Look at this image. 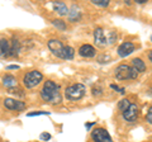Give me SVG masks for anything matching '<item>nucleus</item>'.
Listing matches in <instances>:
<instances>
[{"label": "nucleus", "instance_id": "obj_1", "mask_svg": "<svg viewBox=\"0 0 152 142\" xmlns=\"http://www.w3.org/2000/svg\"><path fill=\"white\" fill-rule=\"evenodd\" d=\"M41 98L47 103L60 104L62 102L61 93H60V85L56 84L55 81H52V80H47L41 90Z\"/></svg>", "mask_w": 152, "mask_h": 142}, {"label": "nucleus", "instance_id": "obj_2", "mask_svg": "<svg viewBox=\"0 0 152 142\" xmlns=\"http://www.w3.org/2000/svg\"><path fill=\"white\" fill-rule=\"evenodd\" d=\"M117 38H118V36L115 32H109L105 36V33H104V31L100 27H98L94 31V42H95V45L98 47H100V48H104V47H107V46L113 45L114 42L117 41Z\"/></svg>", "mask_w": 152, "mask_h": 142}, {"label": "nucleus", "instance_id": "obj_3", "mask_svg": "<svg viewBox=\"0 0 152 142\" xmlns=\"http://www.w3.org/2000/svg\"><path fill=\"white\" fill-rule=\"evenodd\" d=\"M85 91H86V88L83 84H74V85H70L69 88H66L65 97L67 100L76 102V100H80L85 95Z\"/></svg>", "mask_w": 152, "mask_h": 142}, {"label": "nucleus", "instance_id": "obj_4", "mask_svg": "<svg viewBox=\"0 0 152 142\" xmlns=\"http://www.w3.org/2000/svg\"><path fill=\"white\" fill-rule=\"evenodd\" d=\"M42 79H43V75H42L39 71H37V70L29 71V72L23 78V84H24V86L27 89H33L42 81Z\"/></svg>", "mask_w": 152, "mask_h": 142}, {"label": "nucleus", "instance_id": "obj_5", "mask_svg": "<svg viewBox=\"0 0 152 142\" xmlns=\"http://www.w3.org/2000/svg\"><path fill=\"white\" fill-rule=\"evenodd\" d=\"M91 138L94 142H113L110 135L108 133V131L105 128H95L91 132Z\"/></svg>", "mask_w": 152, "mask_h": 142}, {"label": "nucleus", "instance_id": "obj_6", "mask_svg": "<svg viewBox=\"0 0 152 142\" xmlns=\"http://www.w3.org/2000/svg\"><path fill=\"white\" fill-rule=\"evenodd\" d=\"M4 107L9 111H17V112H22L26 109V103L22 100H17L13 98H7L4 99Z\"/></svg>", "mask_w": 152, "mask_h": 142}, {"label": "nucleus", "instance_id": "obj_7", "mask_svg": "<svg viewBox=\"0 0 152 142\" xmlns=\"http://www.w3.org/2000/svg\"><path fill=\"white\" fill-rule=\"evenodd\" d=\"M123 118L127 122H134L138 118V107H137V104L131 103V105L123 112Z\"/></svg>", "mask_w": 152, "mask_h": 142}, {"label": "nucleus", "instance_id": "obj_8", "mask_svg": "<svg viewBox=\"0 0 152 142\" xmlns=\"http://www.w3.org/2000/svg\"><path fill=\"white\" fill-rule=\"evenodd\" d=\"M115 78L118 80H128V79H131V66L119 65L115 69Z\"/></svg>", "mask_w": 152, "mask_h": 142}, {"label": "nucleus", "instance_id": "obj_9", "mask_svg": "<svg viewBox=\"0 0 152 142\" xmlns=\"http://www.w3.org/2000/svg\"><path fill=\"white\" fill-rule=\"evenodd\" d=\"M47 46H48V48L52 51V53L61 59V55H62V51H64V45L61 43L58 40H50Z\"/></svg>", "mask_w": 152, "mask_h": 142}, {"label": "nucleus", "instance_id": "obj_10", "mask_svg": "<svg viewBox=\"0 0 152 142\" xmlns=\"http://www.w3.org/2000/svg\"><path fill=\"white\" fill-rule=\"evenodd\" d=\"M133 51H134V45H133L132 42H123V43L118 47V55H119L121 57H127Z\"/></svg>", "mask_w": 152, "mask_h": 142}, {"label": "nucleus", "instance_id": "obj_11", "mask_svg": "<svg viewBox=\"0 0 152 142\" xmlns=\"http://www.w3.org/2000/svg\"><path fill=\"white\" fill-rule=\"evenodd\" d=\"M79 55L81 56V57H86V59L94 57V56L96 55V50H95L91 45H83L79 48Z\"/></svg>", "mask_w": 152, "mask_h": 142}, {"label": "nucleus", "instance_id": "obj_12", "mask_svg": "<svg viewBox=\"0 0 152 142\" xmlns=\"http://www.w3.org/2000/svg\"><path fill=\"white\" fill-rule=\"evenodd\" d=\"M10 51V42L5 38H0V59L8 57Z\"/></svg>", "mask_w": 152, "mask_h": 142}, {"label": "nucleus", "instance_id": "obj_13", "mask_svg": "<svg viewBox=\"0 0 152 142\" xmlns=\"http://www.w3.org/2000/svg\"><path fill=\"white\" fill-rule=\"evenodd\" d=\"M3 85L8 90H12V89L17 88V79L14 78L13 75H5V76L3 78Z\"/></svg>", "mask_w": 152, "mask_h": 142}, {"label": "nucleus", "instance_id": "obj_14", "mask_svg": "<svg viewBox=\"0 0 152 142\" xmlns=\"http://www.w3.org/2000/svg\"><path fill=\"white\" fill-rule=\"evenodd\" d=\"M52 5H53V9L60 14V15H66V14H69V8H67V5H66L65 3L55 1Z\"/></svg>", "mask_w": 152, "mask_h": 142}, {"label": "nucleus", "instance_id": "obj_15", "mask_svg": "<svg viewBox=\"0 0 152 142\" xmlns=\"http://www.w3.org/2000/svg\"><path fill=\"white\" fill-rule=\"evenodd\" d=\"M19 51H20V43L18 42V40L13 38L12 43H10V51H9V56H12V57H15V56L19 55Z\"/></svg>", "mask_w": 152, "mask_h": 142}, {"label": "nucleus", "instance_id": "obj_16", "mask_svg": "<svg viewBox=\"0 0 152 142\" xmlns=\"http://www.w3.org/2000/svg\"><path fill=\"white\" fill-rule=\"evenodd\" d=\"M75 56V50L71 46H64V51L62 55H61V59L62 60H71L74 59Z\"/></svg>", "mask_w": 152, "mask_h": 142}, {"label": "nucleus", "instance_id": "obj_17", "mask_svg": "<svg viewBox=\"0 0 152 142\" xmlns=\"http://www.w3.org/2000/svg\"><path fill=\"white\" fill-rule=\"evenodd\" d=\"M132 67H134L138 72H143V71H146V64L141 59H133L132 60Z\"/></svg>", "mask_w": 152, "mask_h": 142}, {"label": "nucleus", "instance_id": "obj_18", "mask_svg": "<svg viewBox=\"0 0 152 142\" xmlns=\"http://www.w3.org/2000/svg\"><path fill=\"white\" fill-rule=\"evenodd\" d=\"M80 17H81V14H80V12H77V9H76L75 7L72 8V10L69 12V18L71 22H75V20H79Z\"/></svg>", "mask_w": 152, "mask_h": 142}, {"label": "nucleus", "instance_id": "obj_19", "mask_svg": "<svg viewBox=\"0 0 152 142\" xmlns=\"http://www.w3.org/2000/svg\"><path fill=\"white\" fill-rule=\"evenodd\" d=\"M129 105H131V102L128 100V99H122V100L119 102V104H118V109L122 111V112H124Z\"/></svg>", "mask_w": 152, "mask_h": 142}, {"label": "nucleus", "instance_id": "obj_20", "mask_svg": "<svg viewBox=\"0 0 152 142\" xmlns=\"http://www.w3.org/2000/svg\"><path fill=\"white\" fill-rule=\"evenodd\" d=\"M52 24H53L56 28L61 29V31H65V29H66V23H65L64 20H61V19H55V20H52Z\"/></svg>", "mask_w": 152, "mask_h": 142}, {"label": "nucleus", "instance_id": "obj_21", "mask_svg": "<svg viewBox=\"0 0 152 142\" xmlns=\"http://www.w3.org/2000/svg\"><path fill=\"white\" fill-rule=\"evenodd\" d=\"M91 3L96 7H102V8H107L109 5L108 0H91Z\"/></svg>", "mask_w": 152, "mask_h": 142}, {"label": "nucleus", "instance_id": "obj_22", "mask_svg": "<svg viewBox=\"0 0 152 142\" xmlns=\"http://www.w3.org/2000/svg\"><path fill=\"white\" fill-rule=\"evenodd\" d=\"M102 93H103V89L100 88V86H94L93 88V95H95V97H99V95H102Z\"/></svg>", "mask_w": 152, "mask_h": 142}, {"label": "nucleus", "instance_id": "obj_23", "mask_svg": "<svg viewBox=\"0 0 152 142\" xmlns=\"http://www.w3.org/2000/svg\"><path fill=\"white\" fill-rule=\"evenodd\" d=\"M48 112H32L28 113V117H34V116H48Z\"/></svg>", "mask_w": 152, "mask_h": 142}, {"label": "nucleus", "instance_id": "obj_24", "mask_svg": "<svg viewBox=\"0 0 152 142\" xmlns=\"http://www.w3.org/2000/svg\"><path fill=\"white\" fill-rule=\"evenodd\" d=\"M138 71H137L134 67H132L131 66V79H137V76H138Z\"/></svg>", "mask_w": 152, "mask_h": 142}, {"label": "nucleus", "instance_id": "obj_25", "mask_svg": "<svg viewBox=\"0 0 152 142\" xmlns=\"http://www.w3.org/2000/svg\"><path fill=\"white\" fill-rule=\"evenodd\" d=\"M146 119H147V122H148V123H151V124H152V107H150L148 112H147Z\"/></svg>", "mask_w": 152, "mask_h": 142}, {"label": "nucleus", "instance_id": "obj_26", "mask_svg": "<svg viewBox=\"0 0 152 142\" xmlns=\"http://www.w3.org/2000/svg\"><path fill=\"white\" fill-rule=\"evenodd\" d=\"M41 140L48 141V140H51V135H50V133H47V132H43V133L41 135Z\"/></svg>", "mask_w": 152, "mask_h": 142}, {"label": "nucleus", "instance_id": "obj_27", "mask_svg": "<svg viewBox=\"0 0 152 142\" xmlns=\"http://www.w3.org/2000/svg\"><path fill=\"white\" fill-rule=\"evenodd\" d=\"M110 88H112V89H114V90H118V91H121V94H124V91H126V90H124V89H123V88L121 89V88H118L117 85H110Z\"/></svg>", "mask_w": 152, "mask_h": 142}, {"label": "nucleus", "instance_id": "obj_28", "mask_svg": "<svg viewBox=\"0 0 152 142\" xmlns=\"http://www.w3.org/2000/svg\"><path fill=\"white\" fill-rule=\"evenodd\" d=\"M7 69H8V70H18L19 66H18V65H10V66H8Z\"/></svg>", "mask_w": 152, "mask_h": 142}, {"label": "nucleus", "instance_id": "obj_29", "mask_svg": "<svg viewBox=\"0 0 152 142\" xmlns=\"http://www.w3.org/2000/svg\"><path fill=\"white\" fill-rule=\"evenodd\" d=\"M93 124H94V123H91V122H89V123H86V124H85V127H86V128L89 130V128H90V127H91Z\"/></svg>", "mask_w": 152, "mask_h": 142}, {"label": "nucleus", "instance_id": "obj_30", "mask_svg": "<svg viewBox=\"0 0 152 142\" xmlns=\"http://www.w3.org/2000/svg\"><path fill=\"white\" fill-rule=\"evenodd\" d=\"M148 59H150V61L152 62V51H150V53H148Z\"/></svg>", "mask_w": 152, "mask_h": 142}, {"label": "nucleus", "instance_id": "obj_31", "mask_svg": "<svg viewBox=\"0 0 152 142\" xmlns=\"http://www.w3.org/2000/svg\"><path fill=\"white\" fill-rule=\"evenodd\" d=\"M146 1H147V0H137V3H140V4H143Z\"/></svg>", "mask_w": 152, "mask_h": 142}, {"label": "nucleus", "instance_id": "obj_32", "mask_svg": "<svg viewBox=\"0 0 152 142\" xmlns=\"http://www.w3.org/2000/svg\"><path fill=\"white\" fill-rule=\"evenodd\" d=\"M151 41H152V36H151Z\"/></svg>", "mask_w": 152, "mask_h": 142}]
</instances>
